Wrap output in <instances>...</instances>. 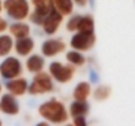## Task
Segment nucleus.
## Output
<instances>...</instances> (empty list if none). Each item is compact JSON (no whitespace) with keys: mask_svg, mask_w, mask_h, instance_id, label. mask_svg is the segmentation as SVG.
<instances>
[{"mask_svg":"<svg viewBox=\"0 0 135 126\" xmlns=\"http://www.w3.org/2000/svg\"><path fill=\"white\" fill-rule=\"evenodd\" d=\"M3 11L13 21H25L32 11L29 0H3Z\"/></svg>","mask_w":135,"mask_h":126,"instance_id":"nucleus-4","label":"nucleus"},{"mask_svg":"<svg viewBox=\"0 0 135 126\" xmlns=\"http://www.w3.org/2000/svg\"><path fill=\"white\" fill-rule=\"evenodd\" d=\"M34 49H36V41H34V38H32L30 36L15 40L13 51H15L16 55L20 57V58H26L28 55H30V54L34 51Z\"/></svg>","mask_w":135,"mask_h":126,"instance_id":"nucleus-12","label":"nucleus"},{"mask_svg":"<svg viewBox=\"0 0 135 126\" xmlns=\"http://www.w3.org/2000/svg\"><path fill=\"white\" fill-rule=\"evenodd\" d=\"M28 87H29V82L22 75L13 78V79H9V80H5V84H4V88L7 89V92L12 93L16 97L25 96L28 93Z\"/></svg>","mask_w":135,"mask_h":126,"instance_id":"nucleus-10","label":"nucleus"},{"mask_svg":"<svg viewBox=\"0 0 135 126\" xmlns=\"http://www.w3.org/2000/svg\"><path fill=\"white\" fill-rule=\"evenodd\" d=\"M67 108H68L70 118L79 117V116L88 117L90 112V104L88 102V100H72Z\"/></svg>","mask_w":135,"mask_h":126,"instance_id":"nucleus-13","label":"nucleus"},{"mask_svg":"<svg viewBox=\"0 0 135 126\" xmlns=\"http://www.w3.org/2000/svg\"><path fill=\"white\" fill-rule=\"evenodd\" d=\"M8 33L15 40L28 37L32 33V26L29 22H25V21H13L12 24L8 25Z\"/></svg>","mask_w":135,"mask_h":126,"instance_id":"nucleus-14","label":"nucleus"},{"mask_svg":"<svg viewBox=\"0 0 135 126\" xmlns=\"http://www.w3.org/2000/svg\"><path fill=\"white\" fill-rule=\"evenodd\" d=\"M54 91H55V82L52 80L49 72H46L44 70L41 72L33 74V78L28 87V93L30 96L33 97L44 96V95L52 93Z\"/></svg>","mask_w":135,"mask_h":126,"instance_id":"nucleus-2","label":"nucleus"},{"mask_svg":"<svg viewBox=\"0 0 135 126\" xmlns=\"http://www.w3.org/2000/svg\"><path fill=\"white\" fill-rule=\"evenodd\" d=\"M29 1H30L32 11L37 12L38 15H41L44 17L54 8L52 0H29Z\"/></svg>","mask_w":135,"mask_h":126,"instance_id":"nucleus-19","label":"nucleus"},{"mask_svg":"<svg viewBox=\"0 0 135 126\" xmlns=\"http://www.w3.org/2000/svg\"><path fill=\"white\" fill-rule=\"evenodd\" d=\"M64 58H66V62L75 66L76 68H80V67H84L87 64V57L84 55V53L79 51V50H75V49H70L68 51L66 50L64 51Z\"/></svg>","mask_w":135,"mask_h":126,"instance_id":"nucleus-15","label":"nucleus"},{"mask_svg":"<svg viewBox=\"0 0 135 126\" xmlns=\"http://www.w3.org/2000/svg\"><path fill=\"white\" fill-rule=\"evenodd\" d=\"M63 22H64V16L60 12H58L55 8H52L45 16L41 29L46 36H55L59 28L63 25Z\"/></svg>","mask_w":135,"mask_h":126,"instance_id":"nucleus-8","label":"nucleus"},{"mask_svg":"<svg viewBox=\"0 0 135 126\" xmlns=\"http://www.w3.org/2000/svg\"><path fill=\"white\" fill-rule=\"evenodd\" d=\"M75 7H79V8H85L88 5V0H72Z\"/></svg>","mask_w":135,"mask_h":126,"instance_id":"nucleus-27","label":"nucleus"},{"mask_svg":"<svg viewBox=\"0 0 135 126\" xmlns=\"http://www.w3.org/2000/svg\"><path fill=\"white\" fill-rule=\"evenodd\" d=\"M3 12V0H0V13Z\"/></svg>","mask_w":135,"mask_h":126,"instance_id":"nucleus-29","label":"nucleus"},{"mask_svg":"<svg viewBox=\"0 0 135 126\" xmlns=\"http://www.w3.org/2000/svg\"><path fill=\"white\" fill-rule=\"evenodd\" d=\"M52 5L64 17H68L75 11V4L72 0H52Z\"/></svg>","mask_w":135,"mask_h":126,"instance_id":"nucleus-21","label":"nucleus"},{"mask_svg":"<svg viewBox=\"0 0 135 126\" xmlns=\"http://www.w3.org/2000/svg\"><path fill=\"white\" fill-rule=\"evenodd\" d=\"M37 112L42 120L52 125H64L70 121L67 105L64 104V101L55 97H51L40 104Z\"/></svg>","mask_w":135,"mask_h":126,"instance_id":"nucleus-1","label":"nucleus"},{"mask_svg":"<svg viewBox=\"0 0 135 126\" xmlns=\"http://www.w3.org/2000/svg\"><path fill=\"white\" fill-rule=\"evenodd\" d=\"M92 95V84L88 80L79 82L74 87L72 99L74 100H88Z\"/></svg>","mask_w":135,"mask_h":126,"instance_id":"nucleus-16","label":"nucleus"},{"mask_svg":"<svg viewBox=\"0 0 135 126\" xmlns=\"http://www.w3.org/2000/svg\"><path fill=\"white\" fill-rule=\"evenodd\" d=\"M8 21H7V18H4V17H1L0 16V34L1 33H5L7 30H8Z\"/></svg>","mask_w":135,"mask_h":126,"instance_id":"nucleus-26","label":"nucleus"},{"mask_svg":"<svg viewBox=\"0 0 135 126\" xmlns=\"http://www.w3.org/2000/svg\"><path fill=\"white\" fill-rule=\"evenodd\" d=\"M71 120H72V124L75 126H87L88 125V121H87V117H85V116L74 117V118H71Z\"/></svg>","mask_w":135,"mask_h":126,"instance_id":"nucleus-25","label":"nucleus"},{"mask_svg":"<svg viewBox=\"0 0 135 126\" xmlns=\"http://www.w3.org/2000/svg\"><path fill=\"white\" fill-rule=\"evenodd\" d=\"M66 50H67V43L63 38L59 37L49 36V38L44 40L41 43V54L45 58H55L59 54L64 53Z\"/></svg>","mask_w":135,"mask_h":126,"instance_id":"nucleus-7","label":"nucleus"},{"mask_svg":"<svg viewBox=\"0 0 135 126\" xmlns=\"http://www.w3.org/2000/svg\"><path fill=\"white\" fill-rule=\"evenodd\" d=\"M24 63L17 55H7L0 62V78L3 80H9L24 74Z\"/></svg>","mask_w":135,"mask_h":126,"instance_id":"nucleus-5","label":"nucleus"},{"mask_svg":"<svg viewBox=\"0 0 135 126\" xmlns=\"http://www.w3.org/2000/svg\"><path fill=\"white\" fill-rule=\"evenodd\" d=\"M3 125V121H1V120H0V126Z\"/></svg>","mask_w":135,"mask_h":126,"instance_id":"nucleus-31","label":"nucleus"},{"mask_svg":"<svg viewBox=\"0 0 135 126\" xmlns=\"http://www.w3.org/2000/svg\"><path fill=\"white\" fill-rule=\"evenodd\" d=\"M44 16H41V15H38L37 12H34V11H30V13H29V17H28V20H29V24H32V25H36V26H41L42 25V21H44Z\"/></svg>","mask_w":135,"mask_h":126,"instance_id":"nucleus-23","label":"nucleus"},{"mask_svg":"<svg viewBox=\"0 0 135 126\" xmlns=\"http://www.w3.org/2000/svg\"><path fill=\"white\" fill-rule=\"evenodd\" d=\"M88 4H89L92 8H94V5H96V0H88Z\"/></svg>","mask_w":135,"mask_h":126,"instance_id":"nucleus-28","label":"nucleus"},{"mask_svg":"<svg viewBox=\"0 0 135 126\" xmlns=\"http://www.w3.org/2000/svg\"><path fill=\"white\" fill-rule=\"evenodd\" d=\"M3 93V83H1V80H0V95Z\"/></svg>","mask_w":135,"mask_h":126,"instance_id":"nucleus-30","label":"nucleus"},{"mask_svg":"<svg viewBox=\"0 0 135 126\" xmlns=\"http://www.w3.org/2000/svg\"><path fill=\"white\" fill-rule=\"evenodd\" d=\"M94 28H96V22H94V17L92 15L89 13L80 15L76 32H89L90 33V32H94Z\"/></svg>","mask_w":135,"mask_h":126,"instance_id":"nucleus-20","label":"nucleus"},{"mask_svg":"<svg viewBox=\"0 0 135 126\" xmlns=\"http://www.w3.org/2000/svg\"><path fill=\"white\" fill-rule=\"evenodd\" d=\"M97 38L94 32H74L70 40V47L81 53H87L94 47Z\"/></svg>","mask_w":135,"mask_h":126,"instance_id":"nucleus-6","label":"nucleus"},{"mask_svg":"<svg viewBox=\"0 0 135 126\" xmlns=\"http://www.w3.org/2000/svg\"><path fill=\"white\" fill-rule=\"evenodd\" d=\"M79 18H80V13H72V15H70L68 18H67V21H66V30L70 32V33L76 32Z\"/></svg>","mask_w":135,"mask_h":126,"instance_id":"nucleus-22","label":"nucleus"},{"mask_svg":"<svg viewBox=\"0 0 135 126\" xmlns=\"http://www.w3.org/2000/svg\"><path fill=\"white\" fill-rule=\"evenodd\" d=\"M24 68L29 72V74H37L41 72L46 68V58L42 54H37V53H32L30 55H28L25 58L24 62Z\"/></svg>","mask_w":135,"mask_h":126,"instance_id":"nucleus-11","label":"nucleus"},{"mask_svg":"<svg viewBox=\"0 0 135 126\" xmlns=\"http://www.w3.org/2000/svg\"><path fill=\"white\" fill-rule=\"evenodd\" d=\"M112 93H113V89H112V87H110V85L98 83L97 85H96V88L92 91V95H90V96L93 97V100H94V101L104 102V101H106V100H109V99H110Z\"/></svg>","mask_w":135,"mask_h":126,"instance_id":"nucleus-17","label":"nucleus"},{"mask_svg":"<svg viewBox=\"0 0 135 126\" xmlns=\"http://www.w3.org/2000/svg\"><path fill=\"white\" fill-rule=\"evenodd\" d=\"M20 110H21V108H20L18 97L13 96L9 92L0 95V113L1 114L15 117L20 113Z\"/></svg>","mask_w":135,"mask_h":126,"instance_id":"nucleus-9","label":"nucleus"},{"mask_svg":"<svg viewBox=\"0 0 135 126\" xmlns=\"http://www.w3.org/2000/svg\"><path fill=\"white\" fill-rule=\"evenodd\" d=\"M76 70L78 68L75 66L60 60H52L47 67V72L56 84H68L72 82L76 75Z\"/></svg>","mask_w":135,"mask_h":126,"instance_id":"nucleus-3","label":"nucleus"},{"mask_svg":"<svg viewBox=\"0 0 135 126\" xmlns=\"http://www.w3.org/2000/svg\"><path fill=\"white\" fill-rule=\"evenodd\" d=\"M88 82H89L92 85H97L100 83V74L94 70V68H90L89 74H88Z\"/></svg>","mask_w":135,"mask_h":126,"instance_id":"nucleus-24","label":"nucleus"},{"mask_svg":"<svg viewBox=\"0 0 135 126\" xmlns=\"http://www.w3.org/2000/svg\"><path fill=\"white\" fill-rule=\"evenodd\" d=\"M15 38L9 33H1L0 34V58H4L9 55L13 51Z\"/></svg>","mask_w":135,"mask_h":126,"instance_id":"nucleus-18","label":"nucleus"}]
</instances>
